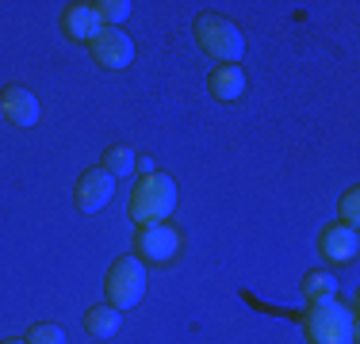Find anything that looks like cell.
Returning <instances> with one entry per match:
<instances>
[{
  "label": "cell",
  "mask_w": 360,
  "mask_h": 344,
  "mask_svg": "<svg viewBox=\"0 0 360 344\" xmlns=\"http://www.w3.org/2000/svg\"><path fill=\"white\" fill-rule=\"evenodd\" d=\"M303 329L311 344H356V314L341 306L338 298L307 306Z\"/></svg>",
  "instance_id": "1"
},
{
  "label": "cell",
  "mask_w": 360,
  "mask_h": 344,
  "mask_svg": "<svg viewBox=\"0 0 360 344\" xmlns=\"http://www.w3.org/2000/svg\"><path fill=\"white\" fill-rule=\"evenodd\" d=\"M195 46L219 65H238V58L245 54V39L238 31V23H230L226 15H195Z\"/></svg>",
  "instance_id": "2"
},
{
  "label": "cell",
  "mask_w": 360,
  "mask_h": 344,
  "mask_svg": "<svg viewBox=\"0 0 360 344\" xmlns=\"http://www.w3.org/2000/svg\"><path fill=\"white\" fill-rule=\"evenodd\" d=\"M173 211H176V180L165 176V172L142 176L131 195V222L153 226V222H165Z\"/></svg>",
  "instance_id": "3"
},
{
  "label": "cell",
  "mask_w": 360,
  "mask_h": 344,
  "mask_svg": "<svg viewBox=\"0 0 360 344\" xmlns=\"http://www.w3.org/2000/svg\"><path fill=\"white\" fill-rule=\"evenodd\" d=\"M104 295H108V306H115L119 314L134 310L146 295V264L139 256H119L115 264L108 268V279H104Z\"/></svg>",
  "instance_id": "4"
},
{
  "label": "cell",
  "mask_w": 360,
  "mask_h": 344,
  "mask_svg": "<svg viewBox=\"0 0 360 344\" xmlns=\"http://www.w3.org/2000/svg\"><path fill=\"white\" fill-rule=\"evenodd\" d=\"M180 253V230L169 222H153V226H139L134 234V256L146 264H169Z\"/></svg>",
  "instance_id": "5"
},
{
  "label": "cell",
  "mask_w": 360,
  "mask_h": 344,
  "mask_svg": "<svg viewBox=\"0 0 360 344\" xmlns=\"http://www.w3.org/2000/svg\"><path fill=\"white\" fill-rule=\"evenodd\" d=\"M89 50H92V62L100 69H111V73L131 69V62H134V39L123 27H104Z\"/></svg>",
  "instance_id": "6"
},
{
  "label": "cell",
  "mask_w": 360,
  "mask_h": 344,
  "mask_svg": "<svg viewBox=\"0 0 360 344\" xmlns=\"http://www.w3.org/2000/svg\"><path fill=\"white\" fill-rule=\"evenodd\" d=\"M111 195H115V180H111L104 168H89L81 180H77V187H73V203H77L81 214L104 211V206L111 203Z\"/></svg>",
  "instance_id": "7"
},
{
  "label": "cell",
  "mask_w": 360,
  "mask_h": 344,
  "mask_svg": "<svg viewBox=\"0 0 360 344\" xmlns=\"http://www.w3.org/2000/svg\"><path fill=\"white\" fill-rule=\"evenodd\" d=\"M62 31L65 39L81 42V46H92V42L100 39V31H104V20H100L96 4H89V0H77L62 12Z\"/></svg>",
  "instance_id": "8"
},
{
  "label": "cell",
  "mask_w": 360,
  "mask_h": 344,
  "mask_svg": "<svg viewBox=\"0 0 360 344\" xmlns=\"http://www.w3.org/2000/svg\"><path fill=\"white\" fill-rule=\"evenodd\" d=\"M319 253H322L330 264H353L356 253H360V234H356V226H345V222H333V226H326L322 237H319Z\"/></svg>",
  "instance_id": "9"
},
{
  "label": "cell",
  "mask_w": 360,
  "mask_h": 344,
  "mask_svg": "<svg viewBox=\"0 0 360 344\" xmlns=\"http://www.w3.org/2000/svg\"><path fill=\"white\" fill-rule=\"evenodd\" d=\"M0 111H4V119L12 126H35L39 123V100L31 88H23V84H8L4 92H0Z\"/></svg>",
  "instance_id": "10"
},
{
  "label": "cell",
  "mask_w": 360,
  "mask_h": 344,
  "mask_svg": "<svg viewBox=\"0 0 360 344\" xmlns=\"http://www.w3.org/2000/svg\"><path fill=\"white\" fill-rule=\"evenodd\" d=\"M207 92L215 100H222V103L242 100V92H245V69L242 65H219V69H211V73H207Z\"/></svg>",
  "instance_id": "11"
},
{
  "label": "cell",
  "mask_w": 360,
  "mask_h": 344,
  "mask_svg": "<svg viewBox=\"0 0 360 344\" xmlns=\"http://www.w3.org/2000/svg\"><path fill=\"white\" fill-rule=\"evenodd\" d=\"M119 325H123V314H119L115 306H89L81 314V329H84V337H92V340H108V337H115L119 333Z\"/></svg>",
  "instance_id": "12"
},
{
  "label": "cell",
  "mask_w": 360,
  "mask_h": 344,
  "mask_svg": "<svg viewBox=\"0 0 360 344\" xmlns=\"http://www.w3.org/2000/svg\"><path fill=\"white\" fill-rule=\"evenodd\" d=\"M303 298H307V306L338 298V279L330 272H307L303 275Z\"/></svg>",
  "instance_id": "13"
},
{
  "label": "cell",
  "mask_w": 360,
  "mask_h": 344,
  "mask_svg": "<svg viewBox=\"0 0 360 344\" xmlns=\"http://www.w3.org/2000/svg\"><path fill=\"white\" fill-rule=\"evenodd\" d=\"M100 168H104L111 180H127V176H134V168H139V153L127 150V145H111V150L104 153V165Z\"/></svg>",
  "instance_id": "14"
},
{
  "label": "cell",
  "mask_w": 360,
  "mask_h": 344,
  "mask_svg": "<svg viewBox=\"0 0 360 344\" xmlns=\"http://www.w3.org/2000/svg\"><path fill=\"white\" fill-rule=\"evenodd\" d=\"M100 12V20H104V27H123L127 15H131V0H92Z\"/></svg>",
  "instance_id": "15"
},
{
  "label": "cell",
  "mask_w": 360,
  "mask_h": 344,
  "mask_svg": "<svg viewBox=\"0 0 360 344\" xmlns=\"http://www.w3.org/2000/svg\"><path fill=\"white\" fill-rule=\"evenodd\" d=\"M27 344H65V333H62V325H54V322H39V325H31Z\"/></svg>",
  "instance_id": "16"
},
{
  "label": "cell",
  "mask_w": 360,
  "mask_h": 344,
  "mask_svg": "<svg viewBox=\"0 0 360 344\" xmlns=\"http://www.w3.org/2000/svg\"><path fill=\"white\" fill-rule=\"evenodd\" d=\"M338 214H341L338 222H345V226H356V222H360V195H356V187H349V192H345Z\"/></svg>",
  "instance_id": "17"
},
{
  "label": "cell",
  "mask_w": 360,
  "mask_h": 344,
  "mask_svg": "<svg viewBox=\"0 0 360 344\" xmlns=\"http://www.w3.org/2000/svg\"><path fill=\"white\" fill-rule=\"evenodd\" d=\"M134 172H142V176H150V172H158V168H153V157H139V168H134Z\"/></svg>",
  "instance_id": "18"
},
{
  "label": "cell",
  "mask_w": 360,
  "mask_h": 344,
  "mask_svg": "<svg viewBox=\"0 0 360 344\" xmlns=\"http://www.w3.org/2000/svg\"><path fill=\"white\" fill-rule=\"evenodd\" d=\"M0 344H27V340H20V337H8V340H0Z\"/></svg>",
  "instance_id": "19"
},
{
  "label": "cell",
  "mask_w": 360,
  "mask_h": 344,
  "mask_svg": "<svg viewBox=\"0 0 360 344\" xmlns=\"http://www.w3.org/2000/svg\"><path fill=\"white\" fill-rule=\"evenodd\" d=\"M0 119H4V111H0Z\"/></svg>",
  "instance_id": "20"
}]
</instances>
